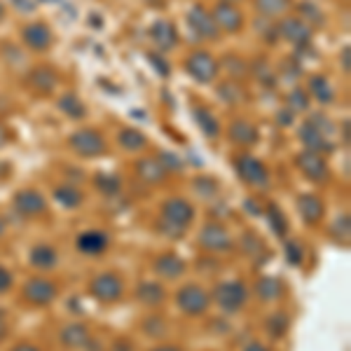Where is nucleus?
Here are the masks:
<instances>
[{
	"label": "nucleus",
	"mask_w": 351,
	"mask_h": 351,
	"mask_svg": "<svg viewBox=\"0 0 351 351\" xmlns=\"http://www.w3.org/2000/svg\"><path fill=\"white\" fill-rule=\"evenodd\" d=\"M195 218V208L188 199H180V197H173L162 206V223L160 230L167 237H183L185 228L192 223Z\"/></svg>",
	"instance_id": "nucleus-1"
},
{
	"label": "nucleus",
	"mask_w": 351,
	"mask_h": 351,
	"mask_svg": "<svg viewBox=\"0 0 351 351\" xmlns=\"http://www.w3.org/2000/svg\"><path fill=\"white\" fill-rule=\"evenodd\" d=\"M246 295H248V291L241 281H225V284H220L216 288V293H213L218 307L223 311H228V314L239 311L243 307V302H246Z\"/></svg>",
	"instance_id": "nucleus-2"
},
{
	"label": "nucleus",
	"mask_w": 351,
	"mask_h": 351,
	"mask_svg": "<svg viewBox=\"0 0 351 351\" xmlns=\"http://www.w3.org/2000/svg\"><path fill=\"white\" fill-rule=\"evenodd\" d=\"M176 302L183 314H190V316H199L204 311L208 309V293L204 291L202 286H195V284H188L178 291L176 295Z\"/></svg>",
	"instance_id": "nucleus-3"
},
{
	"label": "nucleus",
	"mask_w": 351,
	"mask_h": 351,
	"mask_svg": "<svg viewBox=\"0 0 351 351\" xmlns=\"http://www.w3.org/2000/svg\"><path fill=\"white\" fill-rule=\"evenodd\" d=\"M71 145L82 157H99L108 148L106 138L96 129H80V132H75L71 136Z\"/></svg>",
	"instance_id": "nucleus-4"
},
{
	"label": "nucleus",
	"mask_w": 351,
	"mask_h": 351,
	"mask_svg": "<svg viewBox=\"0 0 351 351\" xmlns=\"http://www.w3.org/2000/svg\"><path fill=\"white\" fill-rule=\"evenodd\" d=\"M185 68H188V73L199 84H208L211 80H216L218 75V61L208 52H195L192 56H188Z\"/></svg>",
	"instance_id": "nucleus-5"
},
{
	"label": "nucleus",
	"mask_w": 351,
	"mask_h": 351,
	"mask_svg": "<svg viewBox=\"0 0 351 351\" xmlns=\"http://www.w3.org/2000/svg\"><path fill=\"white\" fill-rule=\"evenodd\" d=\"M237 171H239V176L248 185H256V188H265V185L269 183L267 167L251 155H241L239 160H237Z\"/></svg>",
	"instance_id": "nucleus-6"
},
{
	"label": "nucleus",
	"mask_w": 351,
	"mask_h": 351,
	"mask_svg": "<svg viewBox=\"0 0 351 351\" xmlns=\"http://www.w3.org/2000/svg\"><path fill=\"white\" fill-rule=\"evenodd\" d=\"M213 21H216L218 31H230L237 33L243 26V14L239 8H234V3H220L213 8Z\"/></svg>",
	"instance_id": "nucleus-7"
},
{
	"label": "nucleus",
	"mask_w": 351,
	"mask_h": 351,
	"mask_svg": "<svg viewBox=\"0 0 351 351\" xmlns=\"http://www.w3.org/2000/svg\"><path fill=\"white\" fill-rule=\"evenodd\" d=\"M276 31H279L281 38H286L288 43L298 45V47H302V45H309V40H311V26L307 24V21L298 19V16L284 19L279 26H276Z\"/></svg>",
	"instance_id": "nucleus-8"
},
{
	"label": "nucleus",
	"mask_w": 351,
	"mask_h": 351,
	"mask_svg": "<svg viewBox=\"0 0 351 351\" xmlns=\"http://www.w3.org/2000/svg\"><path fill=\"white\" fill-rule=\"evenodd\" d=\"M89 291H92V295L96 300H101V302H115V300L122 295V281L117 279L115 274H101L92 281Z\"/></svg>",
	"instance_id": "nucleus-9"
},
{
	"label": "nucleus",
	"mask_w": 351,
	"mask_h": 351,
	"mask_svg": "<svg viewBox=\"0 0 351 351\" xmlns=\"http://www.w3.org/2000/svg\"><path fill=\"white\" fill-rule=\"evenodd\" d=\"M298 167L302 169V173L307 176L309 180H314V183H324V180H328V176H330L324 157L309 150H304L302 155L298 157Z\"/></svg>",
	"instance_id": "nucleus-10"
},
{
	"label": "nucleus",
	"mask_w": 351,
	"mask_h": 351,
	"mask_svg": "<svg viewBox=\"0 0 351 351\" xmlns=\"http://www.w3.org/2000/svg\"><path fill=\"white\" fill-rule=\"evenodd\" d=\"M199 243L211 253H225L232 248V239H230L228 230L220 228V225H206L199 234Z\"/></svg>",
	"instance_id": "nucleus-11"
},
{
	"label": "nucleus",
	"mask_w": 351,
	"mask_h": 351,
	"mask_svg": "<svg viewBox=\"0 0 351 351\" xmlns=\"http://www.w3.org/2000/svg\"><path fill=\"white\" fill-rule=\"evenodd\" d=\"M14 208L21 216L36 218V216H40V213H45L47 204H45L43 195H38L36 190H21L14 195Z\"/></svg>",
	"instance_id": "nucleus-12"
},
{
	"label": "nucleus",
	"mask_w": 351,
	"mask_h": 351,
	"mask_svg": "<svg viewBox=\"0 0 351 351\" xmlns=\"http://www.w3.org/2000/svg\"><path fill=\"white\" fill-rule=\"evenodd\" d=\"M188 21H190L192 31H197L202 38H213V40H216V38L220 36V31H218L216 21H213L211 12H206L202 5H195V8L190 10V12H188Z\"/></svg>",
	"instance_id": "nucleus-13"
},
{
	"label": "nucleus",
	"mask_w": 351,
	"mask_h": 351,
	"mask_svg": "<svg viewBox=\"0 0 351 351\" xmlns=\"http://www.w3.org/2000/svg\"><path fill=\"white\" fill-rule=\"evenodd\" d=\"M300 138H302V143L307 145V150L316 152V155H321V152H326L328 155V152H332V148H335V143L330 141V136H326L316 127H311L309 122L300 129Z\"/></svg>",
	"instance_id": "nucleus-14"
},
{
	"label": "nucleus",
	"mask_w": 351,
	"mask_h": 351,
	"mask_svg": "<svg viewBox=\"0 0 351 351\" xmlns=\"http://www.w3.org/2000/svg\"><path fill=\"white\" fill-rule=\"evenodd\" d=\"M24 298L33 304H49L56 298V286L47 279H31L24 286Z\"/></svg>",
	"instance_id": "nucleus-15"
},
{
	"label": "nucleus",
	"mask_w": 351,
	"mask_h": 351,
	"mask_svg": "<svg viewBox=\"0 0 351 351\" xmlns=\"http://www.w3.org/2000/svg\"><path fill=\"white\" fill-rule=\"evenodd\" d=\"M21 38H24V43L31 49H36V52L47 49L49 45H52V31H49L47 24H40V21H36V24H28L24 31H21Z\"/></svg>",
	"instance_id": "nucleus-16"
},
{
	"label": "nucleus",
	"mask_w": 351,
	"mask_h": 351,
	"mask_svg": "<svg viewBox=\"0 0 351 351\" xmlns=\"http://www.w3.org/2000/svg\"><path fill=\"white\" fill-rule=\"evenodd\" d=\"M106 246H108V234L101 230H89L77 237V251L84 256H99L106 251Z\"/></svg>",
	"instance_id": "nucleus-17"
},
{
	"label": "nucleus",
	"mask_w": 351,
	"mask_h": 351,
	"mask_svg": "<svg viewBox=\"0 0 351 351\" xmlns=\"http://www.w3.org/2000/svg\"><path fill=\"white\" fill-rule=\"evenodd\" d=\"M150 36H152L155 47L162 49V52L173 49L176 43H178V33H176V28L169 24V21H155L152 28H150Z\"/></svg>",
	"instance_id": "nucleus-18"
},
{
	"label": "nucleus",
	"mask_w": 351,
	"mask_h": 351,
	"mask_svg": "<svg viewBox=\"0 0 351 351\" xmlns=\"http://www.w3.org/2000/svg\"><path fill=\"white\" fill-rule=\"evenodd\" d=\"M298 211H300V216H302L304 223L316 225L321 218H324L326 206H324V202H321L316 195H302L298 199Z\"/></svg>",
	"instance_id": "nucleus-19"
},
{
	"label": "nucleus",
	"mask_w": 351,
	"mask_h": 351,
	"mask_svg": "<svg viewBox=\"0 0 351 351\" xmlns=\"http://www.w3.org/2000/svg\"><path fill=\"white\" fill-rule=\"evenodd\" d=\"M28 82H31V87H36L38 92L49 94V92H54L56 84H59V73L49 66H40L28 75Z\"/></svg>",
	"instance_id": "nucleus-20"
},
{
	"label": "nucleus",
	"mask_w": 351,
	"mask_h": 351,
	"mask_svg": "<svg viewBox=\"0 0 351 351\" xmlns=\"http://www.w3.org/2000/svg\"><path fill=\"white\" fill-rule=\"evenodd\" d=\"M136 171H138V176L145 183H164L169 173L167 169L162 167V162L155 160V157H143V160H138L136 162Z\"/></svg>",
	"instance_id": "nucleus-21"
},
{
	"label": "nucleus",
	"mask_w": 351,
	"mask_h": 351,
	"mask_svg": "<svg viewBox=\"0 0 351 351\" xmlns=\"http://www.w3.org/2000/svg\"><path fill=\"white\" fill-rule=\"evenodd\" d=\"M155 271L164 279H176V276H180L185 271V263L173 253H164V256L155 260Z\"/></svg>",
	"instance_id": "nucleus-22"
},
{
	"label": "nucleus",
	"mask_w": 351,
	"mask_h": 351,
	"mask_svg": "<svg viewBox=\"0 0 351 351\" xmlns=\"http://www.w3.org/2000/svg\"><path fill=\"white\" fill-rule=\"evenodd\" d=\"M61 342L66 344L68 349H82L89 344V330L87 326L82 324H71L61 330Z\"/></svg>",
	"instance_id": "nucleus-23"
},
{
	"label": "nucleus",
	"mask_w": 351,
	"mask_h": 351,
	"mask_svg": "<svg viewBox=\"0 0 351 351\" xmlns=\"http://www.w3.org/2000/svg\"><path fill=\"white\" fill-rule=\"evenodd\" d=\"M230 138L239 145H253L258 141V129L248 120H234L230 124Z\"/></svg>",
	"instance_id": "nucleus-24"
},
{
	"label": "nucleus",
	"mask_w": 351,
	"mask_h": 351,
	"mask_svg": "<svg viewBox=\"0 0 351 351\" xmlns=\"http://www.w3.org/2000/svg\"><path fill=\"white\" fill-rule=\"evenodd\" d=\"M192 117H195L197 127H199L202 132L208 136V138H216V136L220 134V124L216 120V115H213V112L208 110V108L195 106V108H192Z\"/></svg>",
	"instance_id": "nucleus-25"
},
{
	"label": "nucleus",
	"mask_w": 351,
	"mask_h": 351,
	"mask_svg": "<svg viewBox=\"0 0 351 351\" xmlns=\"http://www.w3.org/2000/svg\"><path fill=\"white\" fill-rule=\"evenodd\" d=\"M31 265L43 271L52 269L56 265V253L52 246H36L31 251Z\"/></svg>",
	"instance_id": "nucleus-26"
},
{
	"label": "nucleus",
	"mask_w": 351,
	"mask_h": 351,
	"mask_svg": "<svg viewBox=\"0 0 351 351\" xmlns=\"http://www.w3.org/2000/svg\"><path fill=\"white\" fill-rule=\"evenodd\" d=\"M136 295H138L141 302L150 304V307H155V304H162L164 302V288L160 284H152V281H145V284H141V288L136 291Z\"/></svg>",
	"instance_id": "nucleus-27"
},
{
	"label": "nucleus",
	"mask_w": 351,
	"mask_h": 351,
	"mask_svg": "<svg viewBox=\"0 0 351 351\" xmlns=\"http://www.w3.org/2000/svg\"><path fill=\"white\" fill-rule=\"evenodd\" d=\"M59 110L66 112L68 117H73V120H80V117L87 115V108L82 106V101L77 99L75 94H64L59 99Z\"/></svg>",
	"instance_id": "nucleus-28"
},
{
	"label": "nucleus",
	"mask_w": 351,
	"mask_h": 351,
	"mask_svg": "<svg viewBox=\"0 0 351 351\" xmlns=\"http://www.w3.org/2000/svg\"><path fill=\"white\" fill-rule=\"evenodd\" d=\"M117 141H120L122 148H127V150H132V152L143 150L145 143H148V141H145V136L141 134V132H136V129H132V127L122 129L120 136H117Z\"/></svg>",
	"instance_id": "nucleus-29"
},
{
	"label": "nucleus",
	"mask_w": 351,
	"mask_h": 351,
	"mask_svg": "<svg viewBox=\"0 0 351 351\" xmlns=\"http://www.w3.org/2000/svg\"><path fill=\"white\" fill-rule=\"evenodd\" d=\"M258 295L263 298V300H267V302H271V300H276V298L284 295V286H281V281L274 279V276L260 279L258 281Z\"/></svg>",
	"instance_id": "nucleus-30"
},
{
	"label": "nucleus",
	"mask_w": 351,
	"mask_h": 351,
	"mask_svg": "<svg viewBox=\"0 0 351 351\" xmlns=\"http://www.w3.org/2000/svg\"><path fill=\"white\" fill-rule=\"evenodd\" d=\"M309 89L314 92V96L321 101V104H332V99H335L330 82H328L326 77H321V75H314V77H311V80H309Z\"/></svg>",
	"instance_id": "nucleus-31"
},
{
	"label": "nucleus",
	"mask_w": 351,
	"mask_h": 351,
	"mask_svg": "<svg viewBox=\"0 0 351 351\" xmlns=\"http://www.w3.org/2000/svg\"><path fill=\"white\" fill-rule=\"evenodd\" d=\"M218 94H220V99H223L225 104H241L243 96H246V94H243V87L239 82H234V80H228V82L220 84Z\"/></svg>",
	"instance_id": "nucleus-32"
},
{
	"label": "nucleus",
	"mask_w": 351,
	"mask_h": 351,
	"mask_svg": "<svg viewBox=\"0 0 351 351\" xmlns=\"http://www.w3.org/2000/svg\"><path fill=\"white\" fill-rule=\"evenodd\" d=\"M288 3L291 0H256V8L265 16H279L288 10Z\"/></svg>",
	"instance_id": "nucleus-33"
},
{
	"label": "nucleus",
	"mask_w": 351,
	"mask_h": 351,
	"mask_svg": "<svg viewBox=\"0 0 351 351\" xmlns=\"http://www.w3.org/2000/svg\"><path fill=\"white\" fill-rule=\"evenodd\" d=\"M54 199L61 204V206H66V208H73V206H77V204L82 202V192L80 190H75V188H59L54 192Z\"/></svg>",
	"instance_id": "nucleus-34"
},
{
	"label": "nucleus",
	"mask_w": 351,
	"mask_h": 351,
	"mask_svg": "<svg viewBox=\"0 0 351 351\" xmlns=\"http://www.w3.org/2000/svg\"><path fill=\"white\" fill-rule=\"evenodd\" d=\"M96 188H99L104 195H117L120 192V178L117 176H112V173H99L96 176Z\"/></svg>",
	"instance_id": "nucleus-35"
},
{
	"label": "nucleus",
	"mask_w": 351,
	"mask_h": 351,
	"mask_svg": "<svg viewBox=\"0 0 351 351\" xmlns=\"http://www.w3.org/2000/svg\"><path fill=\"white\" fill-rule=\"evenodd\" d=\"M241 243H243V251H246V256H258L260 253V258H267V251H265V246H263V241L258 239L256 234H243V239H241Z\"/></svg>",
	"instance_id": "nucleus-36"
},
{
	"label": "nucleus",
	"mask_w": 351,
	"mask_h": 351,
	"mask_svg": "<svg viewBox=\"0 0 351 351\" xmlns=\"http://www.w3.org/2000/svg\"><path fill=\"white\" fill-rule=\"evenodd\" d=\"M267 220H269V228L276 232L279 237H284L286 234V230H288V223H286V218L281 216V211L276 206H269L267 208Z\"/></svg>",
	"instance_id": "nucleus-37"
},
{
	"label": "nucleus",
	"mask_w": 351,
	"mask_h": 351,
	"mask_svg": "<svg viewBox=\"0 0 351 351\" xmlns=\"http://www.w3.org/2000/svg\"><path fill=\"white\" fill-rule=\"evenodd\" d=\"M309 106V96L304 94V89H293L288 96V108L291 110H307Z\"/></svg>",
	"instance_id": "nucleus-38"
},
{
	"label": "nucleus",
	"mask_w": 351,
	"mask_h": 351,
	"mask_svg": "<svg viewBox=\"0 0 351 351\" xmlns=\"http://www.w3.org/2000/svg\"><path fill=\"white\" fill-rule=\"evenodd\" d=\"M267 330L271 332L274 337H281L284 332L288 330V319L284 314H274V316H269V321H267Z\"/></svg>",
	"instance_id": "nucleus-39"
},
{
	"label": "nucleus",
	"mask_w": 351,
	"mask_h": 351,
	"mask_svg": "<svg viewBox=\"0 0 351 351\" xmlns=\"http://www.w3.org/2000/svg\"><path fill=\"white\" fill-rule=\"evenodd\" d=\"M195 190H197V195H202V197H213V192H216V180L197 178L195 180Z\"/></svg>",
	"instance_id": "nucleus-40"
},
{
	"label": "nucleus",
	"mask_w": 351,
	"mask_h": 351,
	"mask_svg": "<svg viewBox=\"0 0 351 351\" xmlns=\"http://www.w3.org/2000/svg\"><path fill=\"white\" fill-rule=\"evenodd\" d=\"M302 256H304L302 248H300L295 241H288L286 243V258H288V263H291V265H300V263H302Z\"/></svg>",
	"instance_id": "nucleus-41"
},
{
	"label": "nucleus",
	"mask_w": 351,
	"mask_h": 351,
	"mask_svg": "<svg viewBox=\"0 0 351 351\" xmlns=\"http://www.w3.org/2000/svg\"><path fill=\"white\" fill-rule=\"evenodd\" d=\"M335 234L339 239H344V243H349V216L342 213L337 220H335Z\"/></svg>",
	"instance_id": "nucleus-42"
},
{
	"label": "nucleus",
	"mask_w": 351,
	"mask_h": 351,
	"mask_svg": "<svg viewBox=\"0 0 351 351\" xmlns=\"http://www.w3.org/2000/svg\"><path fill=\"white\" fill-rule=\"evenodd\" d=\"M157 160L162 162V167L167 169H176V171H180L183 169V162L178 160V155H171V152H162V157H157Z\"/></svg>",
	"instance_id": "nucleus-43"
},
{
	"label": "nucleus",
	"mask_w": 351,
	"mask_h": 351,
	"mask_svg": "<svg viewBox=\"0 0 351 351\" xmlns=\"http://www.w3.org/2000/svg\"><path fill=\"white\" fill-rule=\"evenodd\" d=\"M14 284V276H12V271L10 269H5V267H0V293H5V291H10Z\"/></svg>",
	"instance_id": "nucleus-44"
},
{
	"label": "nucleus",
	"mask_w": 351,
	"mask_h": 351,
	"mask_svg": "<svg viewBox=\"0 0 351 351\" xmlns=\"http://www.w3.org/2000/svg\"><path fill=\"white\" fill-rule=\"evenodd\" d=\"M148 59H150L152 68H157V71H160V75H162V77H167V75H169V66H164V61L160 59V56H157V54H150Z\"/></svg>",
	"instance_id": "nucleus-45"
},
{
	"label": "nucleus",
	"mask_w": 351,
	"mask_h": 351,
	"mask_svg": "<svg viewBox=\"0 0 351 351\" xmlns=\"http://www.w3.org/2000/svg\"><path fill=\"white\" fill-rule=\"evenodd\" d=\"M12 3L19 10H24V12H33V10H36V3H33V0H12Z\"/></svg>",
	"instance_id": "nucleus-46"
},
{
	"label": "nucleus",
	"mask_w": 351,
	"mask_h": 351,
	"mask_svg": "<svg viewBox=\"0 0 351 351\" xmlns=\"http://www.w3.org/2000/svg\"><path fill=\"white\" fill-rule=\"evenodd\" d=\"M342 66H344V71H349L351 68V47L342 49Z\"/></svg>",
	"instance_id": "nucleus-47"
},
{
	"label": "nucleus",
	"mask_w": 351,
	"mask_h": 351,
	"mask_svg": "<svg viewBox=\"0 0 351 351\" xmlns=\"http://www.w3.org/2000/svg\"><path fill=\"white\" fill-rule=\"evenodd\" d=\"M12 351H40L38 347H33V344H26V342H21V344H16V347Z\"/></svg>",
	"instance_id": "nucleus-48"
},
{
	"label": "nucleus",
	"mask_w": 351,
	"mask_h": 351,
	"mask_svg": "<svg viewBox=\"0 0 351 351\" xmlns=\"http://www.w3.org/2000/svg\"><path fill=\"white\" fill-rule=\"evenodd\" d=\"M243 206H246V208H251V211H253V216H260V213H263V211H260V208H258V204H256V202H246V204H243Z\"/></svg>",
	"instance_id": "nucleus-49"
},
{
	"label": "nucleus",
	"mask_w": 351,
	"mask_h": 351,
	"mask_svg": "<svg viewBox=\"0 0 351 351\" xmlns=\"http://www.w3.org/2000/svg\"><path fill=\"white\" fill-rule=\"evenodd\" d=\"M243 351H267V349H265V347H263V344H260V342H251V344H248V347L243 349Z\"/></svg>",
	"instance_id": "nucleus-50"
},
{
	"label": "nucleus",
	"mask_w": 351,
	"mask_h": 351,
	"mask_svg": "<svg viewBox=\"0 0 351 351\" xmlns=\"http://www.w3.org/2000/svg\"><path fill=\"white\" fill-rule=\"evenodd\" d=\"M291 112H279V124H291Z\"/></svg>",
	"instance_id": "nucleus-51"
},
{
	"label": "nucleus",
	"mask_w": 351,
	"mask_h": 351,
	"mask_svg": "<svg viewBox=\"0 0 351 351\" xmlns=\"http://www.w3.org/2000/svg\"><path fill=\"white\" fill-rule=\"evenodd\" d=\"M152 351H183L180 347H171V344H164V347H157V349H152Z\"/></svg>",
	"instance_id": "nucleus-52"
},
{
	"label": "nucleus",
	"mask_w": 351,
	"mask_h": 351,
	"mask_svg": "<svg viewBox=\"0 0 351 351\" xmlns=\"http://www.w3.org/2000/svg\"><path fill=\"white\" fill-rule=\"evenodd\" d=\"M5 330H8V326H5V316H3V311H0V339H3Z\"/></svg>",
	"instance_id": "nucleus-53"
},
{
	"label": "nucleus",
	"mask_w": 351,
	"mask_h": 351,
	"mask_svg": "<svg viewBox=\"0 0 351 351\" xmlns=\"http://www.w3.org/2000/svg\"><path fill=\"white\" fill-rule=\"evenodd\" d=\"M344 141H349V122H344Z\"/></svg>",
	"instance_id": "nucleus-54"
},
{
	"label": "nucleus",
	"mask_w": 351,
	"mask_h": 351,
	"mask_svg": "<svg viewBox=\"0 0 351 351\" xmlns=\"http://www.w3.org/2000/svg\"><path fill=\"white\" fill-rule=\"evenodd\" d=\"M3 14H5V8H3V3H0V19H3Z\"/></svg>",
	"instance_id": "nucleus-55"
},
{
	"label": "nucleus",
	"mask_w": 351,
	"mask_h": 351,
	"mask_svg": "<svg viewBox=\"0 0 351 351\" xmlns=\"http://www.w3.org/2000/svg\"><path fill=\"white\" fill-rule=\"evenodd\" d=\"M3 232H5V225H3V220H0V237H3Z\"/></svg>",
	"instance_id": "nucleus-56"
},
{
	"label": "nucleus",
	"mask_w": 351,
	"mask_h": 351,
	"mask_svg": "<svg viewBox=\"0 0 351 351\" xmlns=\"http://www.w3.org/2000/svg\"><path fill=\"white\" fill-rule=\"evenodd\" d=\"M0 143H5V134L3 132H0Z\"/></svg>",
	"instance_id": "nucleus-57"
},
{
	"label": "nucleus",
	"mask_w": 351,
	"mask_h": 351,
	"mask_svg": "<svg viewBox=\"0 0 351 351\" xmlns=\"http://www.w3.org/2000/svg\"><path fill=\"white\" fill-rule=\"evenodd\" d=\"M223 3H234V0H223Z\"/></svg>",
	"instance_id": "nucleus-58"
}]
</instances>
